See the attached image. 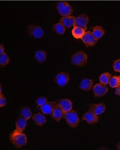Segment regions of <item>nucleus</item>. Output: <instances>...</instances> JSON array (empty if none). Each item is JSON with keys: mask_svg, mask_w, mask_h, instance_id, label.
Segmentation results:
<instances>
[{"mask_svg": "<svg viewBox=\"0 0 120 150\" xmlns=\"http://www.w3.org/2000/svg\"><path fill=\"white\" fill-rule=\"evenodd\" d=\"M9 139L11 142L18 149L25 145L27 143L26 135L17 129L10 134Z\"/></svg>", "mask_w": 120, "mask_h": 150, "instance_id": "obj_1", "label": "nucleus"}, {"mask_svg": "<svg viewBox=\"0 0 120 150\" xmlns=\"http://www.w3.org/2000/svg\"><path fill=\"white\" fill-rule=\"evenodd\" d=\"M62 117L66 120L67 124L71 127L76 128L79 125L80 120L77 111L71 110L68 112L63 114Z\"/></svg>", "mask_w": 120, "mask_h": 150, "instance_id": "obj_2", "label": "nucleus"}, {"mask_svg": "<svg viewBox=\"0 0 120 150\" xmlns=\"http://www.w3.org/2000/svg\"><path fill=\"white\" fill-rule=\"evenodd\" d=\"M88 56L82 51L74 53L71 57V62L74 65L79 67H82L87 64Z\"/></svg>", "mask_w": 120, "mask_h": 150, "instance_id": "obj_3", "label": "nucleus"}, {"mask_svg": "<svg viewBox=\"0 0 120 150\" xmlns=\"http://www.w3.org/2000/svg\"><path fill=\"white\" fill-rule=\"evenodd\" d=\"M57 8L59 13L63 16H70L73 12L72 7L66 1L58 2Z\"/></svg>", "mask_w": 120, "mask_h": 150, "instance_id": "obj_4", "label": "nucleus"}, {"mask_svg": "<svg viewBox=\"0 0 120 150\" xmlns=\"http://www.w3.org/2000/svg\"><path fill=\"white\" fill-rule=\"evenodd\" d=\"M27 30L28 33L34 38L38 39L44 36L43 30L39 25L30 24L27 26Z\"/></svg>", "mask_w": 120, "mask_h": 150, "instance_id": "obj_5", "label": "nucleus"}, {"mask_svg": "<svg viewBox=\"0 0 120 150\" xmlns=\"http://www.w3.org/2000/svg\"><path fill=\"white\" fill-rule=\"evenodd\" d=\"M54 81L59 86H65L69 82V74L65 72H60L54 78Z\"/></svg>", "mask_w": 120, "mask_h": 150, "instance_id": "obj_6", "label": "nucleus"}, {"mask_svg": "<svg viewBox=\"0 0 120 150\" xmlns=\"http://www.w3.org/2000/svg\"><path fill=\"white\" fill-rule=\"evenodd\" d=\"M89 22V17L85 14H82L75 18L74 27H78L85 30L87 29V25Z\"/></svg>", "mask_w": 120, "mask_h": 150, "instance_id": "obj_7", "label": "nucleus"}, {"mask_svg": "<svg viewBox=\"0 0 120 150\" xmlns=\"http://www.w3.org/2000/svg\"><path fill=\"white\" fill-rule=\"evenodd\" d=\"M81 39L87 47L95 45L98 40L94 36L92 33L89 31L85 32L83 36L81 38Z\"/></svg>", "mask_w": 120, "mask_h": 150, "instance_id": "obj_8", "label": "nucleus"}, {"mask_svg": "<svg viewBox=\"0 0 120 150\" xmlns=\"http://www.w3.org/2000/svg\"><path fill=\"white\" fill-rule=\"evenodd\" d=\"M94 96L95 97H101L104 96L108 91V87L105 84L98 83L93 87Z\"/></svg>", "mask_w": 120, "mask_h": 150, "instance_id": "obj_9", "label": "nucleus"}, {"mask_svg": "<svg viewBox=\"0 0 120 150\" xmlns=\"http://www.w3.org/2000/svg\"><path fill=\"white\" fill-rule=\"evenodd\" d=\"M106 106L103 103L99 104H91L89 106V110L96 115L102 114L105 111Z\"/></svg>", "mask_w": 120, "mask_h": 150, "instance_id": "obj_10", "label": "nucleus"}, {"mask_svg": "<svg viewBox=\"0 0 120 150\" xmlns=\"http://www.w3.org/2000/svg\"><path fill=\"white\" fill-rule=\"evenodd\" d=\"M82 120H85L90 124H95L98 122L99 117L96 115L91 111H87L82 117Z\"/></svg>", "mask_w": 120, "mask_h": 150, "instance_id": "obj_11", "label": "nucleus"}, {"mask_svg": "<svg viewBox=\"0 0 120 150\" xmlns=\"http://www.w3.org/2000/svg\"><path fill=\"white\" fill-rule=\"evenodd\" d=\"M58 105L62 109L63 114L72 110V103L69 99H63L60 100L59 101Z\"/></svg>", "mask_w": 120, "mask_h": 150, "instance_id": "obj_12", "label": "nucleus"}, {"mask_svg": "<svg viewBox=\"0 0 120 150\" xmlns=\"http://www.w3.org/2000/svg\"><path fill=\"white\" fill-rule=\"evenodd\" d=\"M57 103L54 101H49L40 106L41 112L45 114H50Z\"/></svg>", "mask_w": 120, "mask_h": 150, "instance_id": "obj_13", "label": "nucleus"}, {"mask_svg": "<svg viewBox=\"0 0 120 150\" xmlns=\"http://www.w3.org/2000/svg\"><path fill=\"white\" fill-rule=\"evenodd\" d=\"M50 115L53 119L57 122H58L61 119L63 115V112L58 104H57L56 106L53 109Z\"/></svg>", "mask_w": 120, "mask_h": 150, "instance_id": "obj_14", "label": "nucleus"}, {"mask_svg": "<svg viewBox=\"0 0 120 150\" xmlns=\"http://www.w3.org/2000/svg\"><path fill=\"white\" fill-rule=\"evenodd\" d=\"M75 18L74 16H63L60 20V23L65 28H70L75 23Z\"/></svg>", "mask_w": 120, "mask_h": 150, "instance_id": "obj_15", "label": "nucleus"}, {"mask_svg": "<svg viewBox=\"0 0 120 150\" xmlns=\"http://www.w3.org/2000/svg\"><path fill=\"white\" fill-rule=\"evenodd\" d=\"M32 119L36 124L38 126H42L47 122L45 117L40 112L34 114L33 116Z\"/></svg>", "mask_w": 120, "mask_h": 150, "instance_id": "obj_16", "label": "nucleus"}, {"mask_svg": "<svg viewBox=\"0 0 120 150\" xmlns=\"http://www.w3.org/2000/svg\"><path fill=\"white\" fill-rule=\"evenodd\" d=\"M93 83V82L92 80L87 78L84 79L80 83V88L82 91H89L92 88Z\"/></svg>", "mask_w": 120, "mask_h": 150, "instance_id": "obj_17", "label": "nucleus"}, {"mask_svg": "<svg viewBox=\"0 0 120 150\" xmlns=\"http://www.w3.org/2000/svg\"><path fill=\"white\" fill-rule=\"evenodd\" d=\"M27 124V120L20 116L18 118L16 122V129L23 132L25 130Z\"/></svg>", "mask_w": 120, "mask_h": 150, "instance_id": "obj_18", "label": "nucleus"}, {"mask_svg": "<svg viewBox=\"0 0 120 150\" xmlns=\"http://www.w3.org/2000/svg\"><path fill=\"white\" fill-rule=\"evenodd\" d=\"M20 116L28 120L30 119L32 116V111L28 107H24L20 111Z\"/></svg>", "mask_w": 120, "mask_h": 150, "instance_id": "obj_19", "label": "nucleus"}, {"mask_svg": "<svg viewBox=\"0 0 120 150\" xmlns=\"http://www.w3.org/2000/svg\"><path fill=\"white\" fill-rule=\"evenodd\" d=\"M105 33V30L100 25H97L94 27L93 29L92 33L97 40L102 38Z\"/></svg>", "mask_w": 120, "mask_h": 150, "instance_id": "obj_20", "label": "nucleus"}, {"mask_svg": "<svg viewBox=\"0 0 120 150\" xmlns=\"http://www.w3.org/2000/svg\"><path fill=\"white\" fill-rule=\"evenodd\" d=\"M85 33V30L78 27H74L72 30L73 36L76 39L81 38Z\"/></svg>", "mask_w": 120, "mask_h": 150, "instance_id": "obj_21", "label": "nucleus"}, {"mask_svg": "<svg viewBox=\"0 0 120 150\" xmlns=\"http://www.w3.org/2000/svg\"><path fill=\"white\" fill-rule=\"evenodd\" d=\"M47 54L45 51L44 50H38L35 52V58L36 59L38 62H44L46 60Z\"/></svg>", "mask_w": 120, "mask_h": 150, "instance_id": "obj_22", "label": "nucleus"}, {"mask_svg": "<svg viewBox=\"0 0 120 150\" xmlns=\"http://www.w3.org/2000/svg\"><path fill=\"white\" fill-rule=\"evenodd\" d=\"M110 86L112 88H116L120 86V76H114L110 79Z\"/></svg>", "mask_w": 120, "mask_h": 150, "instance_id": "obj_23", "label": "nucleus"}, {"mask_svg": "<svg viewBox=\"0 0 120 150\" xmlns=\"http://www.w3.org/2000/svg\"><path fill=\"white\" fill-rule=\"evenodd\" d=\"M112 78V75L108 72H105L101 74L99 77V81L101 83L107 85L109 82V80Z\"/></svg>", "mask_w": 120, "mask_h": 150, "instance_id": "obj_24", "label": "nucleus"}, {"mask_svg": "<svg viewBox=\"0 0 120 150\" xmlns=\"http://www.w3.org/2000/svg\"><path fill=\"white\" fill-rule=\"evenodd\" d=\"M53 28L54 31L59 35H62L65 33V28L60 22L54 24Z\"/></svg>", "mask_w": 120, "mask_h": 150, "instance_id": "obj_25", "label": "nucleus"}, {"mask_svg": "<svg viewBox=\"0 0 120 150\" xmlns=\"http://www.w3.org/2000/svg\"><path fill=\"white\" fill-rule=\"evenodd\" d=\"M10 58L6 53L4 52L0 55V65L1 66H5L9 63Z\"/></svg>", "mask_w": 120, "mask_h": 150, "instance_id": "obj_26", "label": "nucleus"}, {"mask_svg": "<svg viewBox=\"0 0 120 150\" xmlns=\"http://www.w3.org/2000/svg\"><path fill=\"white\" fill-rule=\"evenodd\" d=\"M47 99L45 97H40L36 100L37 104L40 106H41L47 102Z\"/></svg>", "mask_w": 120, "mask_h": 150, "instance_id": "obj_27", "label": "nucleus"}, {"mask_svg": "<svg viewBox=\"0 0 120 150\" xmlns=\"http://www.w3.org/2000/svg\"><path fill=\"white\" fill-rule=\"evenodd\" d=\"M113 67L114 70L115 72H119L120 73V59L115 61Z\"/></svg>", "mask_w": 120, "mask_h": 150, "instance_id": "obj_28", "label": "nucleus"}, {"mask_svg": "<svg viewBox=\"0 0 120 150\" xmlns=\"http://www.w3.org/2000/svg\"><path fill=\"white\" fill-rule=\"evenodd\" d=\"M6 104V100L3 94L0 93V107L5 106Z\"/></svg>", "mask_w": 120, "mask_h": 150, "instance_id": "obj_29", "label": "nucleus"}, {"mask_svg": "<svg viewBox=\"0 0 120 150\" xmlns=\"http://www.w3.org/2000/svg\"><path fill=\"white\" fill-rule=\"evenodd\" d=\"M4 50H5V48L4 46L1 44L0 45V54L1 55L4 53Z\"/></svg>", "mask_w": 120, "mask_h": 150, "instance_id": "obj_30", "label": "nucleus"}, {"mask_svg": "<svg viewBox=\"0 0 120 150\" xmlns=\"http://www.w3.org/2000/svg\"><path fill=\"white\" fill-rule=\"evenodd\" d=\"M115 94L116 95L120 96V86L116 88V89Z\"/></svg>", "mask_w": 120, "mask_h": 150, "instance_id": "obj_31", "label": "nucleus"}, {"mask_svg": "<svg viewBox=\"0 0 120 150\" xmlns=\"http://www.w3.org/2000/svg\"><path fill=\"white\" fill-rule=\"evenodd\" d=\"M117 148L118 150H120V142H119L117 146Z\"/></svg>", "mask_w": 120, "mask_h": 150, "instance_id": "obj_32", "label": "nucleus"}, {"mask_svg": "<svg viewBox=\"0 0 120 150\" xmlns=\"http://www.w3.org/2000/svg\"><path fill=\"white\" fill-rule=\"evenodd\" d=\"M2 86H1H1H0V93H2Z\"/></svg>", "mask_w": 120, "mask_h": 150, "instance_id": "obj_33", "label": "nucleus"}]
</instances>
